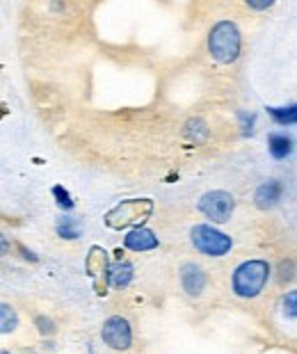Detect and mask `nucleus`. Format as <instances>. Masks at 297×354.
I'll return each instance as SVG.
<instances>
[{
	"mask_svg": "<svg viewBox=\"0 0 297 354\" xmlns=\"http://www.w3.org/2000/svg\"><path fill=\"white\" fill-rule=\"evenodd\" d=\"M57 236L64 238V240H78L80 238V224L78 220H73V217H62V220L57 222Z\"/></svg>",
	"mask_w": 297,
	"mask_h": 354,
	"instance_id": "14",
	"label": "nucleus"
},
{
	"mask_svg": "<svg viewBox=\"0 0 297 354\" xmlns=\"http://www.w3.org/2000/svg\"><path fill=\"white\" fill-rule=\"evenodd\" d=\"M101 341L114 352H126L133 345L131 322L121 315H110L101 325Z\"/></svg>",
	"mask_w": 297,
	"mask_h": 354,
	"instance_id": "6",
	"label": "nucleus"
},
{
	"mask_svg": "<svg viewBox=\"0 0 297 354\" xmlns=\"http://www.w3.org/2000/svg\"><path fill=\"white\" fill-rule=\"evenodd\" d=\"M133 274H135V270H133V263H128V261H117V263H112L110 266V272H108V286L114 290H121V288H126L128 283L133 281Z\"/></svg>",
	"mask_w": 297,
	"mask_h": 354,
	"instance_id": "10",
	"label": "nucleus"
},
{
	"mask_svg": "<svg viewBox=\"0 0 297 354\" xmlns=\"http://www.w3.org/2000/svg\"><path fill=\"white\" fill-rule=\"evenodd\" d=\"M268 115L272 117V122L279 126L297 124V103L286 105V108H268Z\"/></svg>",
	"mask_w": 297,
	"mask_h": 354,
	"instance_id": "13",
	"label": "nucleus"
},
{
	"mask_svg": "<svg viewBox=\"0 0 297 354\" xmlns=\"http://www.w3.org/2000/svg\"><path fill=\"white\" fill-rule=\"evenodd\" d=\"M179 281L188 297H199L206 290V283H208V274L197 263H183L179 270Z\"/></svg>",
	"mask_w": 297,
	"mask_h": 354,
	"instance_id": "7",
	"label": "nucleus"
},
{
	"mask_svg": "<svg viewBox=\"0 0 297 354\" xmlns=\"http://www.w3.org/2000/svg\"><path fill=\"white\" fill-rule=\"evenodd\" d=\"M293 274H291V263H288V268H286V263L281 266V274H279V281H291Z\"/></svg>",
	"mask_w": 297,
	"mask_h": 354,
	"instance_id": "22",
	"label": "nucleus"
},
{
	"mask_svg": "<svg viewBox=\"0 0 297 354\" xmlns=\"http://www.w3.org/2000/svg\"><path fill=\"white\" fill-rule=\"evenodd\" d=\"M199 213L206 217V220L215 222V224H224L231 220L235 201L228 192L224 190H210L199 197V203H197Z\"/></svg>",
	"mask_w": 297,
	"mask_h": 354,
	"instance_id": "5",
	"label": "nucleus"
},
{
	"mask_svg": "<svg viewBox=\"0 0 297 354\" xmlns=\"http://www.w3.org/2000/svg\"><path fill=\"white\" fill-rule=\"evenodd\" d=\"M160 245V240L156 238V233L147 227H137L131 229L124 238V247L131 252H151Z\"/></svg>",
	"mask_w": 297,
	"mask_h": 354,
	"instance_id": "8",
	"label": "nucleus"
},
{
	"mask_svg": "<svg viewBox=\"0 0 297 354\" xmlns=\"http://www.w3.org/2000/svg\"><path fill=\"white\" fill-rule=\"evenodd\" d=\"M242 35L233 21L222 19L208 32V53L219 64H231L240 57Z\"/></svg>",
	"mask_w": 297,
	"mask_h": 354,
	"instance_id": "2",
	"label": "nucleus"
},
{
	"mask_svg": "<svg viewBox=\"0 0 297 354\" xmlns=\"http://www.w3.org/2000/svg\"><path fill=\"white\" fill-rule=\"evenodd\" d=\"M190 240H192L195 250L201 252L204 256H210V259H219L231 252L233 240L222 233L219 229H215L213 224H195L190 229Z\"/></svg>",
	"mask_w": 297,
	"mask_h": 354,
	"instance_id": "4",
	"label": "nucleus"
},
{
	"mask_svg": "<svg viewBox=\"0 0 297 354\" xmlns=\"http://www.w3.org/2000/svg\"><path fill=\"white\" fill-rule=\"evenodd\" d=\"M35 325L39 327V331H42L44 336H46V334H53V331H55V325H53V320H48L46 315H37Z\"/></svg>",
	"mask_w": 297,
	"mask_h": 354,
	"instance_id": "20",
	"label": "nucleus"
},
{
	"mask_svg": "<svg viewBox=\"0 0 297 354\" xmlns=\"http://www.w3.org/2000/svg\"><path fill=\"white\" fill-rule=\"evenodd\" d=\"M208 126H206L204 119H188V124H186V135L192 142H206L208 140Z\"/></svg>",
	"mask_w": 297,
	"mask_h": 354,
	"instance_id": "15",
	"label": "nucleus"
},
{
	"mask_svg": "<svg viewBox=\"0 0 297 354\" xmlns=\"http://www.w3.org/2000/svg\"><path fill=\"white\" fill-rule=\"evenodd\" d=\"M53 197H55V201H57V206H60V208H73L71 194H69L62 185H55V187H53Z\"/></svg>",
	"mask_w": 297,
	"mask_h": 354,
	"instance_id": "18",
	"label": "nucleus"
},
{
	"mask_svg": "<svg viewBox=\"0 0 297 354\" xmlns=\"http://www.w3.org/2000/svg\"><path fill=\"white\" fill-rule=\"evenodd\" d=\"M268 149H270L272 158L284 160V158L293 151V140L288 138V135H284V133H272L268 138Z\"/></svg>",
	"mask_w": 297,
	"mask_h": 354,
	"instance_id": "12",
	"label": "nucleus"
},
{
	"mask_svg": "<svg viewBox=\"0 0 297 354\" xmlns=\"http://www.w3.org/2000/svg\"><path fill=\"white\" fill-rule=\"evenodd\" d=\"M274 3L272 0H263V3H256V0H247V7H251V10H268V7H272Z\"/></svg>",
	"mask_w": 297,
	"mask_h": 354,
	"instance_id": "21",
	"label": "nucleus"
},
{
	"mask_svg": "<svg viewBox=\"0 0 297 354\" xmlns=\"http://www.w3.org/2000/svg\"><path fill=\"white\" fill-rule=\"evenodd\" d=\"M281 311H284L286 318H297V288L288 290L284 299H281Z\"/></svg>",
	"mask_w": 297,
	"mask_h": 354,
	"instance_id": "17",
	"label": "nucleus"
},
{
	"mask_svg": "<svg viewBox=\"0 0 297 354\" xmlns=\"http://www.w3.org/2000/svg\"><path fill=\"white\" fill-rule=\"evenodd\" d=\"M87 272L91 277H103L108 281V272H110V263H108V254H105L101 247H91L89 256H87Z\"/></svg>",
	"mask_w": 297,
	"mask_h": 354,
	"instance_id": "11",
	"label": "nucleus"
},
{
	"mask_svg": "<svg viewBox=\"0 0 297 354\" xmlns=\"http://www.w3.org/2000/svg\"><path fill=\"white\" fill-rule=\"evenodd\" d=\"M151 213H154V201L151 199H126L117 203L114 208H110L108 213H105L103 222H105V227L114 231H121L128 227L137 229L149 220Z\"/></svg>",
	"mask_w": 297,
	"mask_h": 354,
	"instance_id": "3",
	"label": "nucleus"
},
{
	"mask_svg": "<svg viewBox=\"0 0 297 354\" xmlns=\"http://www.w3.org/2000/svg\"><path fill=\"white\" fill-rule=\"evenodd\" d=\"M238 119H240V128H242V133H245V135H251V133H254V122H256V117H254V115H247V112H240Z\"/></svg>",
	"mask_w": 297,
	"mask_h": 354,
	"instance_id": "19",
	"label": "nucleus"
},
{
	"mask_svg": "<svg viewBox=\"0 0 297 354\" xmlns=\"http://www.w3.org/2000/svg\"><path fill=\"white\" fill-rule=\"evenodd\" d=\"M281 194H284V187H281L279 180H268V183L258 185V190L254 194V201H256L258 208L268 210V208H274L281 201Z\"/></svg>",
	"mask_w": 297,
	"mask_h": 354,
	"instance_id": "9",
	"label": "nucleus"
},
{
	"mask_svg": "<svg viewBox=\"0 0 297 354\" xmlns=\"http://www.w3.org/2000/svg\"><path fill=\"white\" fill-rule=\"evenodd\" d=\"M19 325V320H17V311L10 306V304H3L0 306V327H3L5 334H10V331H14Z\"/></svg>",
	"mask_w": 297,
	"mask_h": 354,
	"instance_id": "16",
	"label": "nucleus"
},
{
	"mask_svg": "<svg viewBox=\"0 0 297 354\" xmlns=\"http://www.w3.org/2000/svg\"><path fill=\"white\" fill-rule=\"evenodd\" d=\"M270 263L263 259H251L240 263L238 268L233 270L231 277V290L235 297L242 299H254L263 292L265 283L270 279Z\"/></svg>",
	"mask_w": 297,
	"mask_h": 354,
	"instance_id": "1",
	"label": "nucleus"
}]
</instances>
